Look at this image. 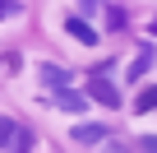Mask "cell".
<instances>
[{
	"label": "cell",
	"mask_w": 157,
	"mask_h": 153,
	"mask_svg": "<svg viewBox=\"0 0 157 153\" xmlns=\"http://www.w3.org/2000/svg\"><path fill=\"white\" fill-rule=\"evenodd\" d=\"M88 98L102 102V107H120V93H116V84L106 79V70H93V79H88Z\"/></svg>",
	"instance_id": "obj_1"
},
{
	"label": "cell",
	"mask_w": 157,
	"mask_h": 153,
	"mask_svg": "<svg viewBox=\"0 0 157 153\" xmlns=\"http://www.w3.org/2000/svg\"><path fill=\"white\" fill-rule=\"evenodd\" d=\"M56 107H60V111H74V116H83V111L93 107V98H88V93H74V88H56Z\"/></svg>",
	"instance_id": "obj_2"
},
{
	"label": "cell",
	"mask_w": 157,
	"mask_h": 153,
	"mask_svg": "<svg viewBox=\"0 0 157 153\" xmlns=\"http://www.w3.org/2000/svg\"><path fill=\"white\" fill-rule=\"evenodd\" d=\"M65 33H69L74 42H83V46H97V28H93L88 19H65Z\"/></svg>",
	"instance_id": "obj_3"
},
{
	"label": "cell",
	"mask_w": 157,
	"mask_h": 153,
	"mask_svg": "<svg viewBox=\"0 0 157 153\" xmlns=\"http://www.w3.org/2000/svg\"><path fill=\"white\" fill-rule=\"evenodd\" d=\"M69 139H78L83 148H93V144H102V139H111V135H106L102 125H88V121H83V125H74V135H69Z\"/></svg>",
	"instance_id": "obj_4"
},
{
	"label": "cell",
	"mask_w": 157,
	"mask_h": 153,
	"mask_svg": "<svg viewBox=\"0 0 157 153\" xmlns=\"http://www.w3.org/2000/svg\"><path fill=\"white\" fill-rule=\"evenodd\" d=\"M148 70H152V46L143 42V46L134 51V60H129V79L139 84V79H143V74H148Z\"/></svg>",
	"instance_id": "obj_5"
},
{
	"label": "cell",
	"mask_w": 157,
	"mask_h": 153,
	"mask_svg": "<svg viewBox=\"0 0 157 153\" xmlns=\"http://www.w3.org/2000/svg\"><path fill=\"white\" fill-rule=\"evenodd\" d=\"M42 84H51V88H69V70H60V65H42Z\"/></svg>",
	"instance_id": "obj_6"
},
{
	"label": "cell",
	"mask_w": 157,
	"mask_h": 153,
	"mask_svg": "<svg viewBox=\"0 0 157 153\" xmlns=\"http://www.w3.org/2000/svg\"><path fill=\"white\" fill-rule=\"evenodd\" d=\"M134 111H157V88H143L134 98Z\"/></svg>",
	"instance_id": "obj_7"
},
{
	"label": "cell",
	"mask_w": 157,
	"mask_h": 153,
	"mask_svg": "<svg viewBox=\"0 0 157 153\" xmlns=\"http://www.w3.org/2000/svg\"><path fill=\"white\" fill-rule=\"evenodd\" d=\"M14 135H19V125H14L10 116H0V148H10V144H14Z\"/></svg>",
	"instance_id": "obj_8"
},
{
	"label": "cell",
	"mask_w": 157,
	"mask_h": 153,
	"mask_svg": "<svg viewBox=\"0 0 157 153\" xmlns=\"http://www.w3.org/2000/svg\"><path fill=\"white\" fill-rule=\"evenodd\" d=\"M106 23H111V33H116V28H125V10H116V5H111V10H106Z\"/></svg>",
	"instance_id": "obj_9"
},
{
	"label": "cell",
	"mask_w": 157,
	"mask_h": 153,
	"mask_svg": "<svg viewBox=\"0 0 157 153\" xmlns=\"http://www.w3.org/2000/svg\"><path fill=\"white\" fill-rule=\"evenodd\" d=\"M10 148H14V153H28V148H33V135H23V130H19V135H14V144H10Z\"/></svg>",
	"instance_id": "obj_10"
},
{
	"label": "cell",
	"mask_w": 157,
	"mask_h": 153,
	"mask_svg": "<svg viewBox=\"0 0 157 153\" xmlns=\"http://www.w3.org/2000/svg\"><path fill=\"white\" fill-rule=\"evenodd\" d=\"M10 14H19V0H0V19H10Z\"/></svg>",
	"instance_id": "obj_11"
},
{
	"label": "cell",
	"mask_w": 157,
	"mask_h": 153,
	"mask_svg": "<svg viewBox=\"0 0 157 153\" xmlns=\"http://www.w3.org/2000/svg\"><path fill=\"white\" fill-rule=\"evenodd\" d=\"M83 10H97V0H83Z\"/></svg>",
	"instance_id": "obj_12"
},
{
	"label": "cell",
	"mask_w": 157,
	"mask_h": 153,
	"mask_svg": "<svg viewBox=\"0 0 157 153\" xmlns=\"http://www.w3.org/2000/svg\"><path fill=\"white\" fill-rule=\"evenodd\" d=\"M106 153H125V148H120V144H111V148H106Z\"/></svg>",
	"instance_id": "obj_13"
},
{
	"label": "cell",
	"mask_w": 157,
	"mask_h": 153,
	"mask_svg": "<svg viewBox=\"0 0 157 153\" xmlns=\"http://www.w3.org/2000/svg\"><path fill=\"white\" fill-rule=\"evenodd\" d=\"M152 37H157V19H152Z\"/></svg>",
	"instance_id": "obj_14"
}]
</instances>
